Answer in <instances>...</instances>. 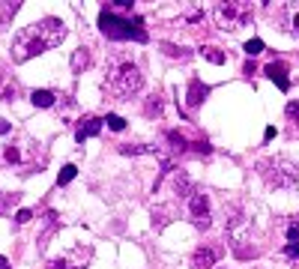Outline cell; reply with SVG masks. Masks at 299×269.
Returning a JSON list of instances; mask_svg holds the SVG:
<instances>
[{
	"label": "cell",
	"mask_w": 299,
	"mask_h": 269,
	"mask_svg": "<svg viewBox=\"0 0 299 269\" xmlns=\"http://www.w3.org/2000/svg\"><path fill=\"white\" fill-rule=\"evenodd\" d=\"M63 36H66V24L60 18H42L36 24H27L12 39V60L15 63H27L36 54L57 48L63 42Z\"/></svg>",
	"instance_id": "obj_1"
},
{
	"label": "cell",
	"mask_w": 299,
	"mask_h": 269,
	"mask_svg": "<svg viewBox=\"0 0 299 269\" xmlns=\"http://www.w3.org/2000/svg\"><path fill=\"white\" fill-rule=\"evenodd\" d=\"M141 87H144V75L132 60H114L111 63V69L105 75V90L111 93V99H117V102L132 99Z\"/></svg>",
	"instance_id": "obj_2"
},
{
	"label": "cell",
	"mask_w": 299,
	"mask_h": 269,
	"mask_svg": "<svg viewBox=\"0 0 299 269\" xmlns=\"http://www.w3.org/2000/svg\"><path fill=\"white\" fill-rule=\"evenodd\" d=\"M99 30L108 36V39H135V42H147V30H144V18H120L114 15L108 6H102L99 12Z\"/></svg>",
	"instance_id": "obj_3"
},
{
	"label": "cell",
	"mask_w": 299,
	"mask_h": 269,
	"mask_svg": "<svg viewBox=\"0 0 299 269\" xmlns=\"http://www.w3.org/2000/svg\"><path fill=\"white\" fill-rule=\"evenodd\" d=\"M257 174L266 179V185L272 189H293L299 182V164L284 156H272V159L257 161Z\"/></svg>",
	"instance_id": "obj_4"
},
{
	"label": "cell",
	"mask_w": 299,
	"mask_h": 269,
	"mask_svg": "<svg viewBox=\"0 0 299 269\" xmlns=\"http://www.w3.org/2000/svg\"><path fill=\"white\" fill-rule=\"evenodd\" d=\"M215 24L222 30H240L251 21V3H243V0H225L215 6Z\"/></svg>",
	"instance_id": "obj_5"
},
{
	"label": "cell",
	"mask_w": 299,
	"mask_h": 269,
	"mask_svg": "<svg viewBox=\"0 0 299 269\" xmlns=\"http://www.w3.org/2000/svg\"><path fill=\"white\" fill-rule=\"evenodd\" d=\"M186 213H189V221H192L197 231H207L212 224V206H210V197L204 195V192H194V195L189 197Z\"/></svg>",
	"instance_id": "obj_6"
},
{
	"label": "cell",
	"mask_w": 299,
	"mask_h": 269,
	"mask_svg": "<svg viewBox=\"0 0 299 269\" xmlns=\"http://www.w3.org/2000/svg\"><path fill=\"white\" fill-rule=\"evenodd\" d=\"M264 72H266V78H269L272 84H278V90H284V93L290 90V78H287V66H284L282 60H272V63H269V66H266Z\"/></svg>",
	"instance_id": "obj_7"
},
{
	"label": "cell",
	"mask_w": 299,
	"mask_h": 269,
	"mask_svg": "<svg viewBox=\"0 0 299 269\" xmlns=\"http://www.w3.org/2000/svg\"><path fill=\"white\" fill-rule=\"evenodd\" d=\"M102 117H84V123L78 126V132H75V141L78 143H84L87 138H96L99 132H102Z\"/></svg>",
	"instance_id": "obj_8"
},
{
	"label": "cell",
	"mask_w": 299,
	"mask_h": 269,
	"mask_svg": "<svg viewBox=\"0 0 299 269\" xmlns=\"http://www.w3.org/2000/svg\"><path fill=\"white\" fill-rule=\"evenodd\" d=\"M207 93H210V87H207L201 78H192V81H189V93H186V105L197 108L204 99H207Z\"/></svg>",
	"instance_id": "obj_9"
},
{
	"label": "cell",
	"mask_w": 299,
	"mask_h": 269,
	"mask_svg": "<svg viewBox=\"0 0 299 269\" xmlns=\"http://www.w3.org/2000/svg\"><path fill=\"white\" fill-rule=\"evenodd\" d=\"M18 93H21V87H18V81H15V78H9L6 72L0 69V99L12 102V99H18Z\"/></svg>",
	"instance_id": "obj_10"
},
{
	"label": "cell",
	"mask_w": 299,
	"mask_h": 269,
	"mask_svg": "<svg viewBox=\"0 0 299 269\" xmlns=\"http://www.w3.org/2000/svg\"><path fill=\"white\" fill-rule=\"evenodd\" d=\"M215 266V251L212 249H197L192 254V269H212Z\"/></svg>",
	"instance_id": "obj_11"
},
{
	"label": "cell",
	"mask_w": 299,
	"mask_h": 269,
	"mask_svg": "<svg viewBox=\"0 0 299 269\" xmlns=\"http://www.w3.org/2000/svg\"><path fill=\"white\" fill-rule=\"evenodd\" d=\"M30 102H33L36 108H51L54 102H57V96H54L51 90H36L33 96H30Z\"/></svg>",
	"instance_id": "obj_12"
},
{
	"label": "cell",
	"mask_w": 299,
	"mask_h": 269,
	"mask_svg": "<svg viewBox=\"0 0 299 269\" xmlns=\"http://www.w3.org/2000/svg\"><path fill=\"white\" fill-rule=\"evenodd\" d=\"M201 57L210 60V63H215V66L225 63V51H218V48H212V45H204V48H201Z\"/></svg>",
	"instance_id": "obj_13"
},
{
	"label": "cell",
	"mask_w": 299,
	"mask_h": 269,
	"mask_svg": "<svg viewBox=\"0 0 299 269\" xmlns=\"http://www.w3.org/2000/svg\"><path fill=\"white\" fill-rule=\"evenodd\" d=\"M87 63H90V54L84 51V48H78V51L72 54V69H75V72H81Z\"/></svg>",
	"instance_id": "obj_14"
},
{
	"label": "cell",
	"mask_w": 299,
	"mask_h": 269,
	"mask_svg": "<svg viewBox=\"0 0 299 269\" xmlns=\"http://www.w3.org/2000/svg\"><path fill=\"white\" fill-rule=\"evenodd\" d=\"M75 174H78V168H75V164H66V168L60 171V177H57V182H60V185H69L72 179H75Z\"/></svg>",
	"instance_id": "obj_15"
},
{
	"label": "cell",
	"mask_w": 299,
	"mask_h": 269,
	"mask_svg": "<svg viewBox=\"0 0 299 269\" xmlns=\"http://www.w3.org/2000/svg\"><path fill=\"white\" fill-rule=\"evenodd\" d=\"M102 120H105L114 132H123V129H126V120L120 117V114H108V117H102Z\"/></svg>",
	"instance_id": "obj_16"
},
{
	"label": "cell",
	"mask_w": 299,
	"mask_h": 269,
	"mask_svg": "<svg viewBox=\"0 0 299 269\" xmlns=\"http://www.w3.org/2000/svg\"><path fill=\"white\" fill-rule=\"evenodd\" d=\"M264 48H266L264 39H248V42H246V54H251V57H257Z\"/></svg>",
	"instance_id": "obj_17"
},
{
	"label": "cell",
	"mask_w": 299,
	"mask_h": 269,
	"mask_svg": "<svg viewBox=\"0 0 299 269\" xmlns=\"http://www.w3.org/2000/svg\"><path fill=\"white\" fill-rule=\"evenodd\" d=\"M108 9H111V12H132V9H135V0H117V3H111Z\"/></svg>",
	"instance_id": "obj_18"
},
{
	"label": "cell",
	"mask_w": 299,
	"mask_h": 269,
	"mask_svg": "<svg viewBox=\"0 0 299 269\" xmlns=\"http://www.w3.org/2000/svg\"><path fill=\"white\" fill-rule=\"evenodd\" d=\"M15 12H18V3H6V6H0V27L6 24V18L15 15Z\"/></svg>",
	"instance_id": "obj_19"
},
{
	"label": "cell",
	"mask_w": 299,
	"mask_h": 269,
	"mask_svg": "<svg viewBox=\"0 0 299 269\" xmlns=\"http://www.w3.org/2000/svg\"><path fill=\"white\" fill-rule=\"evenodd\" d=\"M3 159L9 161V164H15V161H21V153H18L15 147H6V150H3Z\"/></svg>",
	"instance_id": "obj_20"
},
{
	"label": "cell",
	"mask_w": 299,
	"mask_h": 269,
	"mask_svg": "<svg viewBox=\"0 0 299 269\" xmlns=\"http://www.w3.org/2000/svg\"><path fill=\"white\" fill-rule=\"evenodd\" d=\"M147 114H150V117H153V114H162V99H158V96H153V99L147 102Z\"/></svg>",
	"instance_id": "obj_21"
},
{
	"label": "cell",
	"mask_w": 299,
	"mask_h": 269,
	"mask_svg": "<svg viewBox=\"0 0 299 269\" xmlns=\"http://www.w3.org/2000/svg\"><path fill=\"white\" fill-rule=\"evenodd\" d=\"M48 269H84V266H78V263H69V260H54V263H48Z\"/></svg>",
	"instance_id": "obj_22"
},
{
	"label": "cell",
	"mask_w": 299,
	"mask_h": 269,
	"mask_svg": "<svg viewBox=\"0 0 299 269\" xmlns=\"http://www.w3.org/2000/svg\"><path fill=\"white\" fill-rule=\"evenodd\" d=\"M284 254H287L290 260H299V242H287V249H284Z\"/></svg>",
	"instance_id": "obj_23"
},
{
	"label": "cell",
	"mask_w": 299,
	"mask_h": 269,
	"mask_svg": "<svg viewBox=\"0 0 299 269\" xmlns=\"http://www.w3.org/2000/svg\"><path fill=\"white\" fill-rule=\"evenodd\" d=\"M30 218H33V213H30V210H18V213H15V221H18V224H27Z\"/></svg>",
	"instance_id": "obj_24"
},
{
	"label": "cell",
	"mask_w": 299,
	"mask_h": 269,
	"mask_svg": "<svg viewBox=\"0 0 299 269\" xmlns=\"http://www.w3.org/2000/svg\"><path fill=\"white\" fill-rule=\"evenodd\" d=\"M287 117H290L293 123H299V102H290V105H287Z\"/></svg>",
	"instance_id": "obj_25"
},
{
	"label": "cell",
	"mask_w": 299,
	"mask_h": 269,
	"mask_svg": "<svg viewBox=\"0 0 299 269\" xmlns=\"http://www.w3.org/2000/svg\"><path fill=\"white\" fill-rule=\"evenodd\" d=\"M189 150H194V153H210L212 147H210V143H207V141H194L192 147H189Z\"/></svg>",
	"instance_id": "obj_26"
},
{
	"label": "cell",
	"mask_w": 299,
	"mask_h": 269,
	"mask_svg": "<svg viewBox=\"0 0 299 269\" xmlns=\"http://www.w3.org/2000/svg\"><path fill=\"white\" fill-rule=\"evenodd\" d=\"M264 138H266V141H272V138H275V126H269V129H266Z\"/></svg>",
	"instance_id": "obj_27"
},
{
	"label": "cell",
	"mask_w": 299,
	"mask_h": 269,
	"mask_svg": "<svg viewBox=\"0 0 299 269\" xmlns=\"http://www.w3.org/2000/svg\"><path fill=\"white\" fill-rule=\"evenodd\" d=\"M290 24H293V27H290V30H293V33L299 36V12H296V15H293V21H290Z\"/></svg>",
	"instance_id": "obj_28"
},
{
	"label": "cell",
	"mask_w": 299,
	"mask_h": 269,
	"mask_svg": "<svg viewBox=\"0 0 299 269\" xmlns=\"http://www.w3.org/2000/svg\"><path fill=\"white\" fill-rule=\"evenodd\" d=\"M243 72H246V75H254V72H257V66H254V63H246V69H243Z\"/></svg>",
	"instance_id": "obj_29"
},
{
	"label": "cell",
	"mask_w": 299,
	"mask_h": 269,
	"mask_svg": "<svg viewBox=\"0 0 299 269\" xmlns=\"http://www.w3.org/2000/svg\"><path fill=\"white\" fill-rule=\"evenodd\" d=\"M6 132H9V123H6V120H0V135H6Z\"/></svg>",
	"instance_id": "obj_30"
},
{
	"label": "cell",
	"mask_w": 299,
	"mask_h": 269,
	"mask_svg": "<svg viewBox=\"0 0 299 269\" xmlns=\"http://www.w3.org/2000/svg\"><path fill=\"white\" fill-rule=\"evenodd\" d=\"M0 269H9V260L6 257H0Z\"/></svg>",
	"instance_id": "obj_31"
},
{
	"label": "cell",
	"mask_w": 299,
	"mask_h": 269,
	"mask_svg": "<svg viewBox=\"0 0 299 269\" xmlns=\"http://www.w3.org/2000/svg\"><path fill=\"white\" fill-rule=\"evenodd\" d=\"M0 213H6V203H3V200H0Z\"/></svg>",
	"instance_id": "obj_32"
}]
</instances>
